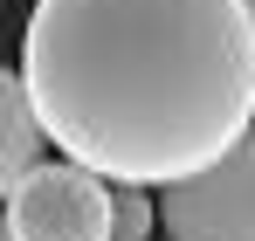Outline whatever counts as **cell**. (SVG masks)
<instances>
[{
    "label": "cell",
    "instance_id": "cell-6",
    "mask_svg": "<svg viewBox=\"0 0 255 241\" xmlns=\"http://www.w3.org/2000/svg\"><path fill=\"white\" fill-rule=\"evenodd\" d=\"M242 7H249V14H255V0H242Z\"/></svg>",
    "mask_w": 255,
    "mask_h": 241
},
{
    "label": "cell",
    "instance_id": "cell-5",
    "mask_svg": "<svg viewBox=\"0 0 255 241\" xmlns=\"http://www.w3.org/2000/svg\"><path fill=\"white\" fill-rule=\"evenodd\" d=\"M152 221H159L152 193H131V186H118V235H111V241H152Z\"/></svg>",
    "mask_w": 255,
    "mask_h": 241
},
{
    "label": "cell",
    "instance_id": "cell-3",
    "mask_svg": "<svg viewBox=\"0 0 255 241\" xmlns=\"http://www.w3.org/2000/svg\"><path fill=\"white\" fill-rule=\"evenodd\" d=\"M166 241H255V131L200 179L159 193Z\"/></svg>",
    "mask_w": 255,
    "mask_h": 241
},
{
    "label": "cell",
    "instance_id": "cell-1",
    "mask_svg": "<svg viewBox=\"0 0 255 241\" xmlns=\"http://www.w3.org/2000/svg\"><path fill=\"white\" fill-rule=\"evenodd\" d=\"M21 83L62 159L166 193L255 131V14L242 0H35Z\"/></svg>",
    "mask_w": 255,
    "mask_h": 241
},
{
    "label": "cell",
    "instance_id": "cell-2",
    "mask_svg": "<svg viewBox=\"0 0 255 241\" xmlns=\"http://www.w3.org/2000/svg\"><path fill=\"white\" fill-rule=\"evenodd\" d=\"M118 235V186L76 159H42L7 186V235L0 241H111Z\"/></svg>",
    "mask_w": 255,
    "mask_h": 241
},
{
    "label": "cell",
    "instance_id": "cell-4",
    "mask_svg": "<svg viewBox=\"0 0 255 241\" xmlns=\"http://www.w3.org/2000/svg\"><path fill=\"white\" fill-rule=\"evenodd\" d=\"M42 118H35V97H28V83L21 69H7L0 76V186H14V179H28L35 165H42Z\"/></svg>",
    "mask_w": 255,
    "mask_h": 241
}]
</instances>
